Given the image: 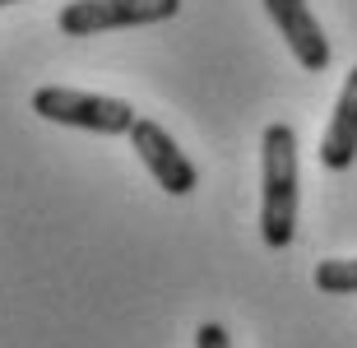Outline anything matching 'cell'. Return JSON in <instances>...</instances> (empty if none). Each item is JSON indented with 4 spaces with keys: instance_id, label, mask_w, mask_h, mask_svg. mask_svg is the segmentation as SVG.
<instances>
[{
    "instance_id": "1",
    "label": "cell",
    "mask_w": 357,
    "mask_h": 348,
    "mask_svg": "<svg viewBox=\"0 0 357 348\" xmlns=\"http://www.w3.org/2000/svg\"><path fill=\"white\" fill-rule=\"evenodd\" d=\"M260 237L269 251H283L297 237V130L274 121L260 135Z\"/></svg>"
},
{
    "instance_id": "2",
    "label": "cell",
    "mask_w": 357,
    "mask_h": 348,
    "mask_svg": "<svg viewBox=\"0 0 357 348\" xmlns=\"http://www.w3.org/2000/svg\"><path fill=\"white\" fill-rule=\"evenodd\" d=\"M33 112L52 126H75V130H93V135H130L135 107L126 98H107V93H84V89H61L47 84L33 93Z\"/></svg>"
},
{
    "instance_id": "3",
    "label": "cell",
    "mask_w": 357,
    "mask_h": 348,
    "mask_svg": "<svg viewBox=\"0 0 357 348\" xmlns=\"http://www.w3.org/2000/svg\"><path fill=\"white\" fill-rule=\"evenodd\" d=\"M176 14H181V0H70L56 14V28L66 38H93V33H112V28L167 24Z\"/></svg>"
},
{
    "instance_id": "4",
    "label": "cell",
    "mask_w": 357,
    "mask_h": 348,
    "mask_svg": "<svg viewBox=\"0 0 357 348\" xmlns=\"http://www.w3.org/2000/svg\"><path fill=\"white\" fill-rule=\"evenodd\" d=\"M130 149L139 153V162L149 167V176L158 181L167 195H190V190L199 186V172H195V162L181 153V144H176L172 135L162 130L158 121H149L139 116L130 126Z\"/></svg>"
},
{
    "instance_id": "5",
    "label": "cell",
    "mask_w": 357,
    "mask_h": 348,
    "mask_svg": "<svg viewBox=\"0 0 357 348\" xmlns=\"http://www.w3.org/2000/svg\"><path fill=\"white\" fill-rule=\"evenodd\" d=\"M265 10H269V19H274V28L283 33L288 52L297 56V66L311 70V75H320V70L330 66L325 28H320V19L311 14L306 0H265Z\"/></svg>"
},
{
    "instance_id": "6",
    "label": "cell",
    "mask_w": 357,
    "mask_h": 348,
    "mask_svg": "<svg viewBox=\"0 0 357 348\" xmlns=\"http://www.w3.org/2000/svg\"><path fill=\"white\" fill-rule=\"evenodd\" d=\"M353 162H357V66L348 70L339 103H334V116L320 135V167L325 172H348Z\"/></svg>"
},
{
    "instance_id": "7",
    "label": "cell",
    "mask_w": 357,
    "mask_h": 348,
    "mask_svg": "<svg viewBox=\"0 0 357 348\" xmlns=\"http://www.w3.org/2000/svg\"><path fill=\"white\" fill-rule=\"evenodd\" d=\"M316 288L330 297L357 293V260H320L316 265Z\"/></svg>"
},
{
    "instance_id": "8",
    "label": "cell",
    "mask_w": 357,
    "mask_h": 348,
    "mask_svg": "<svg viewBox=\"0 0 357 348\" xmlns=\"http://www.w3.org/2000/svg\"><path fill=\"white\" fill-rule=\"evenodd\" d=\"M195 348H232V339H227V330L218 321H204L195 330Z\"/></svg>"
},
{
    "instance_id": "9",
    "label": "cell",
    "mask_w": 357,
    "mask_h": 348,
    "mask_svg": "<svg viewBox=\"0 0 357 348\" xmlns=\"http://www.w3.org/2000/svg\"><path fill=\"white\" fill-rule=\"evenodd\" d=\"M5 5H19V0H0V10H5Z\"/></svg>"
}]
</instances>
